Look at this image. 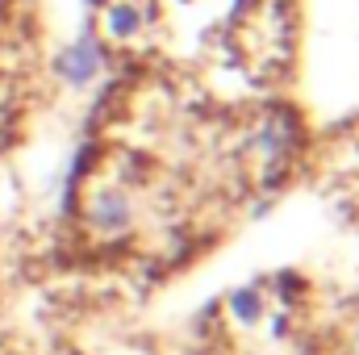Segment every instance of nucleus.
Segmentation results:
<instances>
[{
	"label": "nucleus",
	"mask_w": 359,
	"mask_h": 355,
	"mask_svg": "<svg viewBox=\"0 0 359 355\" xmlns=\"http://www.w3.org/2000/svg\"><path fill=\"white\" fill-rule=\"evenodd\" d=\"M271 284H276V293H280V301H284V305H301V297H305V288H309L297 272H276V276H271Z\"/></svg>",
	"instance_id": "6"
},
{
	"label": "nucleus",
	"mask_w": 359,
	"mask_h": 355,
	"mask_svg": "<svg viewBox=\"0 0 359 355\" xmlns=\"http://www.w3.org/2000/svg\"><path fill=\"white\" fill-rule=\"evenodd\" d=\"M80 213H84V222H88L92 234H96V239H109V243L126 239V234L134 230V217H138L134 196H130L126 184H96L88 192V205H84Z\"/></svg>",
	"instance_id": "2"
},
{
	"label": "nucleus",
	"mask_w": 359,
	"mask_h": 355,
	"mask_svg": "<svg viewBox=\"0 0 359 355\" xmlns=\"http://www.w3.org/2000/svg\"><path fill=\"white\" fill-rule=\"evenodd\" d=\"M255 151H259V159L268 163V184L284 176V168L301 155V147H305V121L292 113V109H268L264 117H259V126H255Z\"/></svg>",
	"instance_id": "1"
},
{
	"label": "nucleus",
	"mask_w": 359,
	"mask_h": 355,
	"mask_svg": "<svg viewBox=\"0 0 359 355\" xmlns=\"http://www.w3.org/2000/svg\"><path fill=\"white\" fill-rule=\"evenodd\" d=\"M88 4H92V8H100V4H109V0H88Z\"/></svg>",
	"instance_id": "7"
},
{
	"label": "nucleus",
	"mask_w": 359,
	"mask_h": 355,
	"mask_svg": "<svg viewBox=\"0 0 359 355\" xmlns=\"http://www.w3.org/2000/svg\"><path fill=\"white\" fill-rule=\"evenodd\" d=\"M355 355H359V326H355Z\"/></svg>",
	"instance_id": "8"
},
{
	"label": "nucleus",
	"mask_w": 359,
	"mask_h": 355,
	"mask_svg": "<svg viewBox=\"0 0 359 355\" xmlns=\"http://www.w3.org/2000/svg\"><path fill=\"white\" fill-rule=\"evenodd\" d=\"M50 72L67 84V88H88L96 84V76L104 72V46H100V38L96 34H80V38H72L55 59H50Z\"/></svg>",
	"instance_id": "3"
},
{
	"label": "nucleus",
	"mask_w": 359,
	"mask_h": 355,
	"mask_svg": "<svg viewBox=\"0 0 359 355\" xmlns=\"http://www.w3.org/2000/svg\"><path fill=\"white\" fill-rule=\"evenodd\" d=\"M100 21H104V34H109L113 42H130V38L142 34L147 13H142V4H134V0H109V4H100Z\"/></svg>",
	"instance_id": "4"
},
{
	"label": "nucleus",
	"mask_w": 359,
	"mask_h": 355,
	"mask_svg": "<svg viewBox=\"0 0 359 355\" xmlns=\"http://www.w3.org/2000/svg\"><path fill=\"white\" fill-rule=\"evenodd\" d=\"M226 309H230V318H234L238 326H259V322H264V288H259V284L234 288L230 301H226Z\"/></svg>",
	"instance_id": "5"
}]
</instances>
